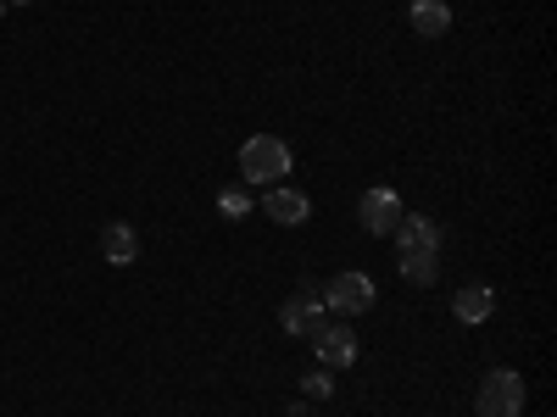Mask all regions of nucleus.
<instances>
[{
    "instance_id": "4468645a",
    "label": "nucleus",
    "mask_w": 557,
    "mask_h": 417,
    "mask_svg": "<svg viewBox=\"0 0 557 417\" xmlns=\"http://www.w3.org/2000/svg\"><path fill=\"white\" fill-rule=\"evenodd\" d=\"M301 390H307V401H330V395H335V384H330V367H318V374H307V379H301Z\"/></svg>"
},
{
    "instance_id": "6e6552de",
    "label": "nucleus",
    "mask_w": 557,
    "mask_h": 417,
    "mask_svg": "<svg viewBox=\"0 0 557 417\" xmlns=\"http://www.w3.org/2000/svg\"><path fill=\"white\" fill-rule=\"evenodd\" d=\"M407 23H412V34L441 39V34H451V7H446V0H412Z\"/></svg>"
},
{
    "instance_id": "dca6fc26",
    "label": "nucleus",
    "mask_w": 557,
    "mask_h": 417,
    "mask_svg": "<svg viewBox=\"0 0 557 417\" xmlns=\"http://www.w3.org/2000/svg\"><path fill=\"white\" fill-rule=\"evenodd\" d=\"M0 17H7V0H0Z\"/></svg>"
},
{
    "instance_id": "20e7f679",
    "label": "nucleus",
    "mask_w": 557,
    "mask_h": 417,
    "mask_svg": "<svg viewBox=\"0 0 557 417\" xmlns=\"http://www.w3.org/2000/svg\"><path fill=\"white\" fill-rule=\"evenodd\" d=\"M357 217H362V228H368L374 240H391V235H396V223H401L407 212H401V195L391 190V184H374V190H362Z\"/></svg>"
},
{
    "instance_id": "f03ea898",
    "label": "nucleus",
    "mask_w": 557,
    "mask_h": 417,
    "mask_svg": "<svg viewBox=\"0 0 557 417\" xmlns=\"http://www.w3.org/2000/svg\"><path fill=\"white\" fill-rule=\"evenodd\" d=\"M474 406H480V417H524V374L491 367L474 390Z\"/></svg>"
},
{
    "instance_id": "9d476101",
    "label": "nucleus",
    "mask_w": 557,
    "mask_h": 417,
    "mask_svg": "<svg viewBox=\"0 0 557 417\" xmlns=\"http://www.w3.org/2000/svg\"><path fill=\"white\" fill-rule=\"evenodd\" d=\"M396 251H441L435 217H401L396 223Z\"/></svg>"
},
{
    "instance_id": "f8f14e48",
    "label": "nucleus",
    "mask_w": 557,
    "mask_h": 417,
    "mask_svg": "<svg viewBox=\"0 0 557 417\" xmlns=\"http://www.w3.org/2000/svg\"><path fill=\"white\" fill-rule=\"evenodd\" d=\"M401 278H407V285H418V290H424V285H435V278H441V251H401Z\"/></svg>"
},
{
    "instance_id": "2eb2a0df",
    "label": "nucleus",
    "mask_w": 557,
    "mask_h": 417,
    "mask_svg": "<svg viewBox=\"0 0 557 417\" xmlns=\"http://www.w3.org/2000/svg\"><path fill=\"white\" fill-rule=\"evenodd\" d=\"M290 417H312V406H307V401H296V406H290Z\"/></svg>"
},
{
    "instance_id": "423d86ee",
    "label": "nucleus",
    "mask_w": 557,
    "mask_h": 417,
    "mask_svg": "<svg viewBox=\"0 0 557 417\" xmlns=\"http://www.w3.org/2000/svg\"><path fill=\"white\" fill-rule=\"evenodd\" d=\"M312 351H318V362L335 374V367H351V362H357V334L346 329V323H323V329L312 334Z\"/></svg>"
},
{
    "instance_id": "f257e3e1",
    "label": "nucleus",
    "mask_w": 557,
    "mask_h": 417,
    "mask_svg": "<svg viewBox=\"0 0 557 417\" xmlns=\"http://www.w3.org/2000/svg\"><path fill=\"white\" fill-rule=\"evenodd\" d=\"M285 173H290V146H285L278 134H257V139H246V146H240V178H246V184H257V190H273Z\"/></svg>"
},
{
    "instance_id": "f3484780",
    "label": "nucleus",
    "mask_w": 557,
    "mask_h": 417,
    "mask_svg": "<svg viewBox=\"0 0 557 417\" xmlns=\"http://www.w3.org/2000/svg\"><path fill=\"white\" fill-rule=\"evenodd\" d=\"M17 7H28V0H17Z\"/></svg>"
},
{
    "instance_id": "9b49d317",
    "label": "nucleus",
    "mask_w": 557,
    "mask_h": 417,
    "mask_svg": "<svg viewBox=\"0 0 557 417\" xmlns=\"http://www.w3.org/2000/svg\"><path fill=\"white\" fill-rule=\"evenodd\" d=\"M451 312H457V323H485V317L496 312V295H491L485 285H462V290L451 295Z\"/></svg>"
},
{
    "instance_id": "ddd939ff",
    "label": "nucleus",
    "mask_w": 557,
    "mask_h": 417,
    "mask_svg": "<svg viewBox=\"0 0 557 417\" xmlns=\"http://www.w3.org/2000/svg\"><path fill=\"white\" fill-rule=\"evenodd\" d=\"M218 212H223L228 223H240V217L251 212V195H246V190H223V195H218Z\"/></svg>"
},
{
    "instance_id": "1a4fd4ad",
    "label": "nucleus",
    "mask_w": 557,
    "mask_h": 417,
    "mask_svg": "<svg viewBox=\"0 0 557 417\" xmlns=\"http://www.w3.org/2000/svg\"><path fill=\"white\" fill-rule=\"evenodd\" d=\"M101 256L112 262V267H134L139 262V235L128 223H107L101 228Z\"/></svg>"
},
{
    "instance_id": "39448f33",
    "label": "nucleus",
    "mask_w": 557,
    "mask_h": 417,
    "mask_svg": "<svg viewBox=\"0 0 557 417\" xmlns=\"http://www.w3.org/2000/svg\"><path fill=\"white\" fill-rule=\"evenodd\" d=\"M323 306L341 312V317H362L374 306V278L368 273H335L330 285H323Z\"/></svg>"
},
{
    "instance_id": "0eeeda50",
    "label": "nucleus",
    "mask_w": 557,
    "mask_h": 417,
    "mask_svg": "<svg viewBox=\"0 0 557 417\" xmlns=\"http://www.w3.org/2000/svg\"><path fill=\"white\" fill-rule=\"evenodd\" d=\"M262 212H268L273 223L296 228V223H307V217H312V201H307L301 190H285V184H273V190L262 195Z\"/></svg>"
},
{
    "instance_id": "7ed1b4c3",
    "label": "nucleus",
    "mask_w": 557,
    "mask_h": 417,
    "mask_svg": "<svg viewBox=\"0 0 557 417\" xmlns=\"http://www.w3.org/2000/svg\"><path fill=\"white\" fill-rule=\"evenodd\" d=\"M278 323H285V334H318L323 323H330V306H323V285H301L285 306H278Z\"/></svg>"
}]
</instances>
